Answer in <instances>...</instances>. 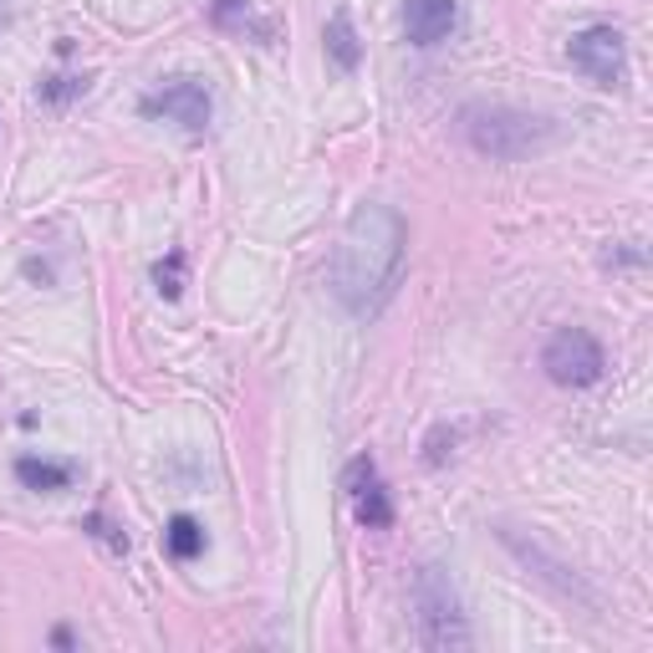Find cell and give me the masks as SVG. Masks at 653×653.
I'll return each instance as SVG.
<instances>
[{"mask_svg":"<svg viewBox=\"0 0 653 653\" xmlns=\"http://www.w3.org/2000/svg\"><path fill=\"white\" fill-rule=\"evenodd\" d=\"M403 255H409V225L399 209L363 205L342 230L337 261H332L337 301L353 317H378L403 276Z\"/></svg>","mask_w":653,"mask_h":653,"instance_id":"6da1fadb","label":"cell"},{"mask_svg":"<svg viewBox=\"0 0 653 653\" xmlns=\"http://www.w3.org/2000/svg\"><path fill=\"white\" fill-rule=\"evenodd\" d=\"M460 134L470 149L490 153V159H526V153L547 149L551 128L520 107H501V103H470L460 113Z\"/></svg>","mask_w":653,"mask_h":653,"instance_id":"7a4b0ae2","label":"cell"},{"mask_svg":"<svg viewBox=\"0 0 653 653\" xmlns=\"http://www.w3.org/2000/svg\"><path fill=\"white\" fill-rule=\"evenodd\" d=\"M414 608H419V639L424 649H470V628H465L460 597L449 587L439 566H424L414 582Z\"/></svg>","mask_w":653,"mask_h":653,"instance_id":"3957f363","label":"cell"},{"mask_svg":"<svg viewBox=\"0 0 653 653\" xmlns=\"http://www.w3.org/2000/svg\"><path fill=\"white\" fill-rule=\"evenodd\" d=\"M541 368H547L551 383H562V388H587V383H597V378H603L608 357H603V347H597L593 332H582V326H562V332L547 342V353H541Z\"/></svg>","mask_w":653,"mask_h":653,"instance_id":"277c9868","label":"cell"},{"mask_svg":"<svg viewBox=\"0 0 653 653\" xmlns=\"http://www.w3.org/2000/svg\"><path fill=\"white\" fill-rule=\"evenodd\" d=\"M572 61H577L582 77H593L597 88H618L628 72V51H623V36L612 26H587L572 36Z\"/></svg>","mask_w":653,"mask_h":653,"instance_id":"5b68a950","label":"cell"},{"mask_svg":"<svg viewBox=\"0 0 653 653\" xmlns=\"http://www.w3.org/2000/svg\"><path fill=\"white\" fill-rule=\"evenodd\" d=\"M144 113H149V118H169V123H179V128L199 134V128L209 123V92L199 88V82H190V77H179V82H163L153 98H144Z\"/></svg>","mask_w":653,"mask_h":653,"instance_id":"8992f818","label":"cell"},{"mask_svg":"<svg viewBox=\"0 0 653 653\" xmlns=\"http://www.w3.org/2000/svg\"><path fill=\"white\" fill-rule=\"evenodd\" d=\"M455 15H460L455 0H409L403 5V31H409L414 46H434L455 31Z\"/></svg>","mask_w":653,"mask_h":653,"instance_id":"52a82bcc","label":"cell"},{"mask_svg":"<svg viewBox=\"0 0 653 653\" xmlns=\"http://www.w3.org/2000/svg\"><path fill=\"white\" fill-rule=\"evenodd\" d=\"M326 51H332V61L347 67V72L363 61V46H357V31H353V21H347V11H337L326 21Z\"/></svg>","mask_w":653,"mask_h":653,"instance_id":"ba28073f","label":"cell"},{"mask_svg":"<svg viewBox=\"0 0 653 653\" xmlns=\"http://www.w3.org/2000/svg\"><path fill=\"white\" fill-rule=\"evenodd\" d=\"M15 480L31 490H67V480H72V470L57 460H36V455H26V460H15Z\"/></svg>","mask_w":653,"mask_h":653,"instance_id":"9c48e42d","label":"cell"},{"mask_svg":"<svg viewBox=\"0 0 653 653\" xmlns=\"http://www.w3.org/2000/svg\"><path fill=\"white\" fill-rule=\"evenodd\" d=\"M353 501H357V520H363V526H373V531L393 526V505H388V490L378 485V480H368V485L357 490Z\"/></svg>","mask_w":653,"mask_h":653,"instance_id":"30bf717a","label":"cell"},{"mask_svg":"<svg viewBox=\"0 0 653 653\" xmlns=\"http://www.w3.org/2000/svg\"><path fill=\"white\" fill-rule=\"evenodd\" d=\"M215 26L225 31H255L261 21H255V0H215ZM261 36H271V26H261Z\"/></svg>","mask_w":653,"mask_h":653,"instance_id":"8fae6325","label":"cell"},{"mask_svg":"<svg viewBox=\"0 0 653 653\" xmlns=\"http://www.w3.org/2000/svg\"><path fill=\"white\" fill-rule=\"evenodd\" d=\"M169 551H174L179 562L199 557V551H205V531H199V520H190V516H174V520H169Z\"/></svg>","mask_w":653,"mask_h":653,"instance_id":"7c38bea8","label":"cell"},{"mask_svg":"<svg viewBox=\"0 0 653 653\" xmlns=\"http://www.w3.org/2000/svg\"><path fill=\"white\" fill-rule=\"evenodd\" d=\"M153 282H159L163 297H179L184 291V255H163L159 266H153Z\"/></svg>","mask_w":653,"mask_h":653,"instance_id":"4fadbf2b","label":"cell"},{"mask_svg":"<svg viewBox=\"0 0 653 653\" xmlns=\"http://www.w3.org/2000/svg\"><path fill=\"white\" fill-rule=\"evenodd\" d=\"M368 480H378V476H373V460H368V455H363V460H353V465H347V480H342V485H347V495H357V490L368 485Z\"/></svg>","mask_w":653,"mask_h":653,"instance_id":"5bb4252c","label":"cell"},{"mask_svg":"<svg viewBox=\"0 0 653 653\" xmlns=\"http://www.w3.org/2000/svg\"><path fill=\"white\" fill-rule=\"evenodd\" d=\"M77 88H82V82H77V77H57V82H51V88H46V98H72Z\"/></svg>","mask_w":653,"mask_h":653,"instance_id":"9a60e30c","label":"cell"}]
</instances>
